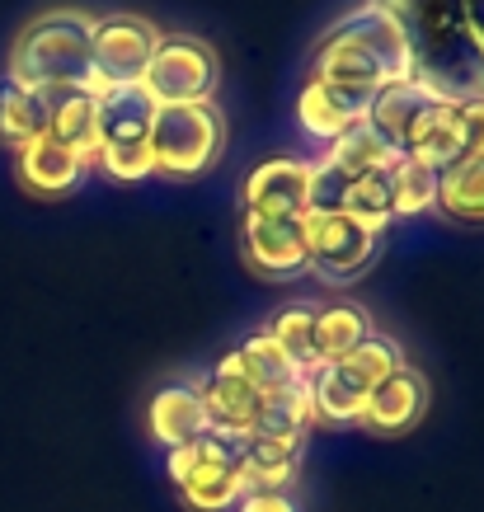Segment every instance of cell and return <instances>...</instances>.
I'll return each instance as SVG.
<instances>
[{"instance_id": "9", "label": "cell", "mask_w": 484, "mask_h": 512, "mask_svg": "<svg viewBox=\"0 0 484 512\" xmlns=\"http://www.w3.org/2000/svg\"><path fill=\"white\" fill-rule=\"evenodd\" d=\"M372 226L353 221L348 212H306V264H315L325 278H353L376 249Z\"/></svg>"}, {"instance_id": "26", "label": "cell", "mask_w": 484, "mask_h": 512, "mask_svg": "<svg viewBox=\"0 0 484 512\" xmlns=\"http://www.w3.org/2000/svg\"><path fill=\"white\" fill-rule=\"evenodd\" d=\"M353 221L381 231L386 221L395 217V184H391V170H367V174H353L344 188V207Z\"/></svg>"}, {"instance_id": "17", "label": "cell", "mask_w": 484, "mask_h": 512, "mask_svg": "<svg viewBox=\"0 0 484 512\" xmlns=\"http://www.w3.org/2000/svg\"><path fill=\"white\" fill-rule=\"evenodd\" d=\"M207 428H212V423H207L198 386L174 381V386L156 390V400H151V433H156L165 447H184L193 437H203Z\"/></svg>"}, {"instance_id": "15", "label": "cell", "mask_w": 484, "mask_h": 512, "mask_svg": "<svg viewBox=\"0 0 484 512\" xmlns=\"http://www.w3.org/2000/svg\"><path fill=\"white\" fill-rule=\"evenodd\" d=\"M245 254L264 273H292L306 264V217H250L245 212Z\"/></svg>"}, {"instance_id": "14", "label": "cell", "mask_w": 484, "mask_h": 512, "mask_svg": "<svg viewBox=\"0 0 484 512\" xmlns=\"http://www.w3.org/2000/svg\"><path fill=\"white\" fill-rule=\"evenodd\" d=\"M405 160H419V165H433V170H447L452 160L466 156V127H461V104H447V99H433L428 109L414 118V127L405 132Z\"/></svg>"}, {"instance_id": "23", "label": "cell", "mask_w": 484, "mask_h": 512, "mask_svg": "<svg viewBox=\"0 0 484 512\" xmlns=\"http://www.w3.org/2000/svg\"><path fill=\"white\" fill-rule=\"evenodd\" d=\"M47 137L71 146L76 156H99V123H94V90H66L52 94V118H47Z\"/></svg>"}, {"instance_id": "7", "label": "cell", "mask_w": 484, "mask_h": 512, "mask_svg": "<svg viewBox=\"0 0 484 512\" xmlns=\"http://www.w3.org/2000/svg\"><path fill=\"white\" fill-rule=\"evenodd\" d=\"M141 85L156 94V104H207L217 90V57L193 33H160Z\"/></svg>"}, {"instance_id": "21", "label": "cell", "mask_w": 484, "mask_h": 512, "mask_svg": "<svg viewBox=\"0 0 484 512\" xmlns=\"http://www.w3.org/2000/svg\"><path fill=\"white\" fill-rule=\"evenodd\" d=\"M231 362L245 372V381H250L254 390H287V386H301L306 376L297 372V362L282 353L278 348V339L273 334H250V339L240 343V348H231Z\"/></svg>"}, {"instance_id": "13", "label": "cell", "mask_w": 484, "mask_h": 512, "mask_svg": "<svg viewBox=\"0 0 484 512\" xmlns=\"http://www.w3.org/2000/svg\"><path fill=\"white\" fill-rule=\"evenodd\" d=\"M372 99L376 90H362V85H334V80H306V90H301L297 109H301V123L311 127L315 137H339L348 132L353 123H362L367 113H372Z\"/></svg>"}, {"instance_id": "10", "label": "cell", "mask_w": 484, "mask_h": 512, "mask_svg": "<svg viewBox=\"0 0 484 512\" xmlns=\"http://www.w3.org/2000/svg\"><path fill=\"white\" fill-rule=\"evenodd\" d=\"M311 198V165L273 156L245 179V212L250 217H306Z\"/></svg>"}, {"instance_id": "3", "label": "cell", "mask_w": 484, "mask_h": 512, "mask_svg": "<svg viewBox=\"0 0 484 512\" xmlns=\"http://www.w3.org/2000/svg\"><path fill=\"white\" fill-rule=\"evenodd\" d=\"M90 29L94 19H85L80 10H52V15L33 19L29 29L15 38L10 80L47 94L99 90L94 57H90Z\"/></svg>"}, {"instance_id": "28", "label": "cell", "mask_w": 484, "mask_h": 512, "mask_svg": "<svg viewBox=\"0 0 484 512\" xmlns=\"http://www.w3.org/2000/svg\"><path fill=\"white\" fill-rule=\"evenodd\" d=\"M367 334H372V325H367V315L358 306H325L315 315V357L334 362V357L353 353Z\"/></svg>"}, {"instance_id": "33", "label": "cell", "mask_w": 484, "mask_h": 512, "mask_svg": "<svg viewBox=\"0 0 484 512\" xmlns=\"http://www.w3.org/2000/svg\"><path fill=\"white\" fill-rule=\"evenodd\" d=\"M240 512H297V503L282 494V489H245Z\"/></svg>"}, {"instance_id": "32", "label": "cell", "mask_w": 484, "mask_h": 512, "mask_svg": "<svg viewBox=\"0 0 484 512\" xmlns=\"http://www.w3.org/2000/svg\"><path fill=\"white\" fill-rule=\"evenodd\" d=\"M99 165L113 174V179H141L151 174V146L146 141H123V146H99Z\"/></svg>"}, {"instance_id": "24", "label": "cell", "mask_w": 484, "mask_h": 512, "mask_svg": "<svg viewBox=\"0 0 484 512\" xmlns=\"http://www.w3.org/2000/svg\"><path fill=\"white\" fill-rule=\"evenodd\" d=\"M438 207L447 217L480 226L484 221V156H461L438 174Z\"/></svg>"}, {"instance_id": "11", "label": "cell", "mask_w": 484, "mask_h": 512, "mask_svg": "<svg viewBox=\"0 0 484 512\" xmlns=\"http://www.w3.org/2000/svg\"><path fill=\"white\" fill-rule=\"evenodd\" d=\"M198 395H203L207 423L221 428V433H240V437L254 428V414H259V400H264V390H254L245 381V372L231 362V353L198 381Z\"/></svg>"}, {"instance_id": "29", "label": "cell", "mask_w": 484, "mask_h": 512, "mask_svg": "<svg viewBox=\"0 0 484 512\" xmlns=\"http://www.w3.org/2000/svg\"><path fill=\"white\" fill-rule=\"evenodd\" d=\"M306 419H311V395H306V381L287 390H268L259 400V414H254L250 433H297L306 437Z\"/></svg>"}, {"instance_id": "8", "label": "cell", "mask_w": 484, "mask_h": 512, "mask_svg": "<svg viewBox=\"0 0 484 512\" xmlns=\"http://www.w3.org/2000/svg\"><path fill=\"white\" fill-rule=\"evenodd\" d=\"M160 33L137 15H104L90 29V57H94V80L104 85H137L151 66Z\"/></svg>"}, {"instance_id": "34", "label": "cell", "mask_w": 484, "mask_h": 512, "mask_svg": "<svg viewBox=\"0 0 484 512\" xmlns=\"http://www.w3.org/2000/svg\"><path fill=\"white\" fill-rule=\"evenodd\" d=\"M461 15H466V29L475 33V43L484 52V0H461Z\"/></svg>"}, {"instance_id": "16", "label": "cell", "mask_w": 484, "mask_h": 512, "mask_svg": "<svg viewBox=\"0 0 484 512\" xmlns=\"http://www.w3.org/2000/svg\"><path fill=\"white\" fill-rule=\"evenodd\" d=\"M423 404H428V386H423V376L414 367H395L391 376H381L362 404V423H372L381 433H405L414 428L423 414Z\"/></svg>"}, {"instance_id": "1", "label": "cell", "mask_w": 484, "mask_h": 512, "mask_svg": "<svg viewBox=\"0 0 484 512\" xmlns=\"http://www.w3.org/2000/svg\"><path fill=\"white\" fill-rule=\"evenodd\" d=\"M381 5L405 38L414 85L447 104L484 99V52L466 29L461 0H381Z\"/></svg>"}, {"instance_id": "5", "label": "cell", "mask_w": 484, "mask_h": 512, "mask_svg": "<svg viewBox=\"0 0 484 512\" xmlns=\"http://www.w3.org/2000/svg\"><path fill=\"white\" fill-rule=\"evenodd\" d=\"M170 480L184 489V498L203 512H221L240 503L250 480H245V437L207 428L184 447H170Z\"/></svg>"}, {"instance_id": "12", "label": "cell", "mask_w": 484, "mask_h": 512, "mask_svg": "<svg viewBox=\"0 0 484 512\" xmlns=\"http://www.w3.org/2000/svg\"><path fill=\"white\" fill-rule=\"evenodd\" d=\"M156 94L146 85H104L94 90V123H99V146H123V141H146L156 123Z\"/></svg>"}, {"instance_id": "22", "label": "cell", "mask_w": 484, "mask_h": 512, "mask_svg": "<svg viewBox=\"0 0 484 512\" xmlns=\"http://www.w3.org/2000/svg\"><path fill=\"white\" fill-rule=\"evenodd\" d=\"M47 118H52V94L19 85L10 76L0 80V137L15 141V146H29L33 137L47 132Z\"/></svg>"}, {"instance_id": "20", "label": "cell", "mask_w": 484, "mask_h": 512, "mask_svg": "<svg viewBox=\"0 0 484 512\" xmlns=\"http://www.w3.org/2000/svg\"><path fill=\"white\" fill-rule=\"evenodd\" d=\"M329 160L344 165L348 174H367V170H395L405 156H400V146L372 118H362V123H353L348 132H339L329 141Z\"/></svg>"}, {"instance_id": "31", "label": "cell", "mask_w": 484, "mask_h": 512, "mask_svg": "<svg viewBox=\"0 0 484 512\" xmlns=\"http://www.w3.org/2000/svg\"><path fill=\"white\" fill-rule=\"evenodd\" d=\"M353 174L344 165H334V160H320L311 165V198H306V212H339L344 207V188Z\"/></svg>"}, {"instance_id": "30", "label": "cell", "mask_w": 484, "mask_h": 512, "mask_svg": "<svg viewBox=\"0 0 484 512\" xmlns=\"http://www.w3.org/2000/svg\"><path fill=\"white\" fill-rule=\"evenodd\" d=\"M395 184V217L400 212H423L438 202V170L433 165H419V160H400L391 170Z\"/></svg>"}, {"instance_id": "2", "label": "cell", "mask_w": 484, "mask_h": 512, "mask_svg": "<svg viewBox=\"0 0 484 512\" xmlns=\"http://www.w3.org/2000/svg\"><path fill=\"white\" fill-rule=\"evenodd\" d=\"M315 80H334V85H362V90H381L391 80H409L405 38L386 15L381 0H367L362 10L344 15L315 47Z\"/></svg>"}, {"instance_id": "6", "label": "cell", "mask_w": 484, "mask_h": 512, "mask_svg": "<svg viewBox=\"0 0 484 512\" xmlns=\"http://www.w3.org/2000/svg\"><path fill=\"white\" fill-rule=\"evenodd\" d=\"M146 146L151 165L165 174L203 170L221 146V113L212 104H160Z\"/></svg>"}, {"instance_id": "18", "label": "cell", "mask_w": 484, "mask_h": 512, "mask_svg": "<svg viewBox=\"0 0 484 512\" xmlns=\"http://www.w3.org/2000/svg\"><path fill=\"white\" fill-rule=\"evenodd\" d=\"M80 170H85V156H76L62 141H52L47 132L33 137L29 146H19V174L38 193H62V188H71L80 179Z\"/></svg>"}, {"instance_id": "27", "label": "cell", "mask_w": 484, "mask_h": 512, "mask_svg": "<svg viewBox=\"0 0 484 512\" xmlns=\"http://www.w3.org/2000/svg\"><path fill=\"white\" fill-rule=\"evenodd\" d=\"M315 315H320V306L297 301V306H282V311L273 315V325H268V334L278 339L282 353L297 362L301 376H311L315 367H320V357H315Z\"/></svg>"}, {"instance_id": "4", "label": "cell", "mask_w": 484, "mask_h": 512, "mask_svg": "<svg viewBox=\"0 0 484 512\" xmlns=\"http://www.w3.org/2000/svg\"><path fill=\"white\" fill-rule=\"evenodd\" d=\"M400 362H405V357H400V343L386 339V334H367L353 353L334 357V362H320V367L306 376L311 414H320V419H329V423L362 419V404H367L372 386L381 376H391Z\"/></svg>"}, {"instance_id": "19", "label": "cell", "mask_w": 484, "mask_h": 512, "mask_svg": "<svg viewBox=\"0 0 484 512\" xmlns=\"http://www.w3.org/2000/svg\"><path fill=\"white\" fill-rule=\"evenodd\" d=\"M297 433H245V480L250 489H282L297 470Z\"/></svg>"}, {"instance_id": "25", "label": "cell", "mask_w": 484, "mask_h": 512, "mask_svg": "<svg viewBox=\"0 0 484 512\" xmlns=\"http://www.w3.org/2000/svg\"><path fill=\"white\" fill-rule=\"evenodd\" d=\"M433 104V94L423 90V85H414V80H391V85H381L376 90V99H372V118L386 137L395 141V146H405V132L414 127V118H419L423 109ZM405 156V151H400Z\"/></svg>"}]
</instances>
